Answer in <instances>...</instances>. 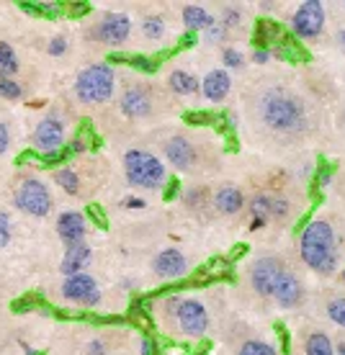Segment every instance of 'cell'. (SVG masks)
Here are the masks:
<instances>
[{
	"label": "cell",
	"mask_w": 345,
	"mask_h": 355,
	"mask_svg": "<svg viewBox=\"0 0 345 355\" xmlns=\"http://www.w3.org/2000/svg\"><path fill=\"white\" fill-rule=\"evenodd\" d=\"M301 260L322 275H333L337 268V245L335 232L325 219H314L301 232Z\"/></svg>",
	"instance_id": "6da1fadb"
},
{
	"label": "cell",
	"mask_w": 345,
	"mask_h": 355,
	"mask_svg": "<svg viewBox=\"0 0 345 355\" xmlns=\"http://www.w3.org/2000/svg\"><path fill=\"white\" fill-rule=\"evenodd\" d=\"M304 353L307 355H335V347L330 343L325 332H312L307 343H304Z\"/></svg>",
	"instance_id": "7402d4cb"
},
{
	"label": "cell",
	"mask_w": 345,
	"mask_h": 355,
	"mask_svg": "<svg viewBox=\"0 0 345 355\" xmlns=\"http://www.w3.org/2000/svg\"><path fill=\"white\" fill-rule=\"evenodd\" d=\"M21 85L18 83H13L10 78H0V98H8V101H16V98H21Z\"/></svg>",
	"instance_id": "4dcf8cb0"
},
{
	"label": "cell",
	"mask_w": 345,
	"mask_h": 355,
	"mask_svg": "<svg viewBox=\"0 0 345 355\" xmlns=\"http://www.w3.org/2000/svg\"><path fill=\"white\" fill-rule=\"evenodd\" d=\"M165 157L170 160V165L178 170H188L196 162V150L194 144L188 142L186 137H173L165 144Z\"/></svg>",
	"instance_id": "5bb4252c"
},
{
	"label": "cell",
	"mask_w": 345,
	"mask_h": 355,
	"mask_svg": "<svg viewBox=\"0 0 345 355\" xmlns=\"http://www.w3.org/2000/svg\"><path fill=\"white\" fill-rule=\"evenodd\" d=\"M124 168H126V180L137 188H160L168 180V173L162 168V162L150 155V152L142 150H129L124 155Z\"/></svg>",
	"instance_id": "277c9868"
},
{
	"label": "cell",
	"mask_w": 345,
	"mask_h": 355,
	"mask_svg": "<svg viewBox=\"0 0 345 355\" xmlns=\"http://www.w3.org/2000/svg\"><path fill=\"white\" fill-rule=\"evenodd\" d=\"M337 42H340V46H343V52H345V28H340V34H337Z\"/></svg>",
	"instance_id": "bcb514c9"
},
{
	"label": "cell",
	"mask_w": 345,
	"mask_h": 355,
	"mask_svg": "<svg viewBox=\"0 0 345 355\" xmlns=\"http://www.w3.org/2000/svg\"><path fill=\"white\" fill-rule=\"evenodd\" d=\"M237 355H278V353H276V347L268 345V343H260V340H248L245 345L239 347Z\"/></svg>",
	"instance_id": "83f0119b"
},
{
	"label": "cell",
	"mask_w": 345,
	"mask_h": 355,
	"mask_svg": "<svg viewBox=\"0 0 345 355\" xmlns=\"http://www.w3.org/2000/svg\"><path fill=\"white\" fill-rule=\"evenodd\" d=\"M85 355H106V345L101 343V340H90L88 350H85Z\"/></svg>",
	"instance_id": "74e56055"
},
{
	"label": "cell",
	"mask_w": 345,
	"mask_h": 355,
	"mask_svg": "<svg viewBox=\"0 0 345 355\" xmlns=\"http://www.w3.org/2000/svg\"><path fill=\"white\" fill-rule=\"evenodd\" d=\"M142 34L147 39H162L165 36V21L160 16H147L142 24Z\"/></svg>",
	"instance_id": "484cf974"
},
{
	"label": "cell",
	"mask_w": 345,
	"mask_h": 355,
	"mask_svg": "<svg viewBox=\"0 0 345 355\" xmlns=\"http://www.w3.org/2000/svg\"><path fill=\"white\" fill-rule=\"evenodd\" d=\"M16 206L21 211L31 214V216H47L52 211V196H49V191H47L42 180L28 178L16 191Z\"/></svg>",
	"instance_id": "5b68a950"
},
{
	"label": "cell",
	"mask_w": 345,
	"mask_h": 355,
	"mask_svg": "<svg viewBox=\"0 0 345 355\" xmlns=\"http://www.w3.org/2000/svg\"><path fill=\"white\" fill-rule=\"evenodd\" d=\"M274 299H276V304H278V306H283V309H292V306H296V304L301 302L299 278H296L294 273H289V270H283V273L278 275V281H276Z\"/></svg>",
	"instance_id": "4fadbf2b"
},
{
	"label": "cell",
	"mask_w": 345,
	"mask_h": 355,
	"mask_svg": "<svg viewBox=\"0 0 345 355\" xmlns=\"http://www.w3.org/2000/svg\"><path fill=\"white\" fill-rule=\"evenodd\" d=\"M253 60H255L258 64L268 62V60H271V52H268V49H255V52H253Z\"/></svg>",
	"instance_id": "b9f144b4"
},
{
	"label": "cell",
	"mask_w": 345,
	"mask_h": 355,
	"mask_svg": "<svg viewBox=\"0 0 345 355\" xmlns=\"http://www.w3.org/2000/svg\"><path fill=\"white\" fill-rule=\"evenodd\" d=\"M224 28H227V26H212V28H209V39H212V42H219V39H224V34H227Z\"/></svg>",
	"instance_id": "60d3db41"
},
{
	"label": "cell",
	"mask_w": 345,
	"mask_h": 355,
	"mask_svg": "<svg viewBox=\"0 0 345 355\" xmlns=\"http://www.w3.org/2000/svg\"><path fill=\"white\" fill-rule=\"evenodd\" d=\"M88 214H90V219H93V222H96L98 227H106V224H108L106 214H103V209H101L98 204H90L88 206Z\"/></svg>",
	"instance_id": "836d02e7"
},
{
	"label": "cell",
	"mask_w": 345,
	"mask_h": 355,
	"mask_svg": "<svg viewBox=\"0 0 345 355\" xmlns=\"http://www.w3.org/2000/svg\"><path fill=\"white\" fill-rule=\"evenodd\" d=\"M65 142V126L57 116H44L34 132V144L36 150H42V155L47 152H57Z\"/></svg>",
	"instance_id": "8fae6325"
},
{
	"label": "cell",
	"mask_w": 345,
	"mask_h": 355,
	"mask_svg": "<svg viewBox=\"0 0 345 355\" xmlns=\"http://www.w3.org/2000/svg\"><path fill=\"white\" fill-rule=\"evenodd\" d=\"M8 144H10V132H8V126L6 124H0V155L8 150Z\"/></svg>",
	"instance_id": "f35d334b"
},
{
	"label": "cell",
	"mask_w": 345,
	"mask_h": 355,
	"mask_svg": "<svg viewBox=\"0 0 345 355\" xmlns=\"http://www.w3.org/2000/svg\"><path fill=\"white\" fill-rule=\"evenodd\" d=\"M124 206H129V209H142V206H144V201H142V198H126Z\"/></svg>",
	"instance_id": "f6af8a7d"
},
{
	"label": "cell",
	"mask_w": 345,
	"mask_h": 355,
	"mask_svg": "<svg viewBox=\"0 0 345 355\" xmlns=\"http://www.w3.org/2000/svg\"><path fill=\"white\" fill-rule=\"evenodd\" d=\"M337 355H345V343H340V345H337Z\"/></svg>",
	"instance_id": "7dc6e473"
},
{
	"label": "cell",
	"mask_w": 345,
	"mask_h": 355,
	"mask_svg": "<svg viewBox=\"0 0 345 355\" xmlns=\"http://www.w3.org/2000/svg\"><path fill=\"white\" fill-rule=\"evenodd\" d=\"M230 75L224 70H212L206 72L204 83H201V90H204V98L206 101H212V103H219V101H224L227 98V93H230Z\"/></svg>",
	"instance_id": "e0dca14e"
},
{
	"label": "cell",
	"mask_w": 345,
	"mask_h": 355,
	"mask_svg": "<svg viewBox=\"0 0 345 355\" xmlns=\"http://www.w3.org/2000/svg\"><path fill=\"white\" fill-rule=\"evenodd\" d=\"M221 60H224V64H227L230 70H242V64H245V57H242L239 49H224V52H221Z\"/></svg>",
	"instance_id": "1f68e13d"
},
{
	"label": "cell",
	"mask_w": 345,
	"mask_h": 355,
	"mask_svg": "<svg viewBox=\"0 0 345 355\" xmlns=\"http://www.w3.org/2000/svg\"><path fill=\"white\" fill-rule=\"evenodd\" d=\"M178 324L186 332L188 338H201L209 327V314H206L204 304L196 299H183L178 306Z\"/></svg>",
	"instance_id": "ba28073f"
},
{
	"label": "cell",
	"mask_w": 345,
	"mask_h": 355,
	"mask_svg": "<svg viewBox=\"0 0 345 355\" xmlns=\"http://www.w3.org/2000/svg\"><path fill=\"white\" fill-rule=\"evenodd\" d=\"M183 24H186L188 31H199V28H212L214 26V16L201 6H186L183 8Z\"/></svg>",
	"instance_id": "ffe728a7"
},
{
	"label": "cell",
	"mask_w": 345,
	"mask_h": 355,
	"mask_svg": "<svg viewBox=\"0 0 345 355\" xmlns=\"http://www.w3.org/2000/svg\"><path fill=\"white\" fill-rule=\"evenodd\" d=\"M129 31H132V18L126 13H106L96 26V39H101L103 44L119 46L129 39Z\"/></svg>",
	"instance_id": "9c48e42d"
},
{
	"label": "cell",
	"mask_w": 345,
	"mask_h": 355,
	"mask_svg": "<svg viewBox=\"0 0 345 355\" xmlns=\"http://www.w3.org/2000/svg\"><path fill=\"white\" fill-rule=\"evenodd\" d=\"M343 278H345V270H343Z\"/></svg>",
	"instance_id": "c3c4849f"
},
{
	"label": "cell",
	"mask_w": 345,
	"mask_h": 355,
	"mask_svg": "<svg viewBox=\"0 0 345 355\" xmlns=\"http://www.w3.org/2000/svg\"><path fill=\"white\" fill-rule=\"evenodd\" d=\"M54 180L60 183V186L67 191V193H78L80 191V180H78V173H72V170H57L54 173Z\"/></svg>",
	"instance_id": "4316f807"
},
{
	"label": "cell",
	"mask_w": 345,
	"mask_h": 355,
	"mask_svg": "<svg viewBox=\"0 0 345 355\" xmlns=\"http://www.w3.org/2000/svg\"><path fill=\"white\" fill-rule=\"evenodd\" d=\"M13 309L16 311H26V309H44V302H42V296L39 293H28L24 299H18L13 304Z\"/></svg>",
	"instance_id": "f546056e"
},
{
	"label": "cell",
	"mask_w": 345,
	"mask_h": 355,
	"mask_svg": "<svg viewBox=\"0 0 345 355\" xmlns=\"http://www.w3.org/2000/svg\"><path fill=\"white\" fill-rule=\"evenodd\" d=\"M281 26L274 24V21H260L255 28V39L260 42V46H268V44H278L281 42Z\"/></svg>",
	"instance_id": "603a6c76"
},
{
	"label": "cell",
	"mask_w": 345,
	"mask_h": 355,
	"mask_svg": "<svg viewBox=\"0 0 345 355\" xmlns=\"http://www.w3.org/2000/svg\"><path fill=\"white\" fill-rule=\"evenodd\" d=\"M119 106H121V111H124L126 116H132V119L147 116L152 111L150 93H147V88H140V85H137V88H129V90H124Z\"/></svg>",
	"instance_id": "2e32d148"
},
{
	"label": "cell",
	"mask_w": 345,
	"mask_h": 355,
	"mask_svg": "<svg viewBox=\"0 0 345 355\" xmlns=\"http://www.w3.org/2000/svg\"><path fill=\"white\" fill-rule=\"evenodd\" d=\"M65 49H67V42H65L62 36H54L52 42H49V54H54V57H57V54H62Z\"/></svg>",
	"instance_id": "e575fe53"
},
{
	"label": "cell",
	"mask_w": 345,
	"mask_h": 355,
	"mask_svg": "<svg viewBox=\"0 0 345 355\" xmlns=\"http://www.w3.org/2000/svg\"><path fill=\"white\" fill-rule=\"evenodd\" d=\"M90 258H93V250L88 248V245H72V248H67V252H65V260H62V273L70 278V275L75 273H83V268L88 266Z\"/></svg>",
	"instance_id": "ac0fdd59"
},
{
	"label": "cell",
	"mask_w": 345,
	"mask_h": 355,
	"mask_svg": "<svg viewBox=\"0 0 345 355\" xmlns=\"http://www.w3.org/2000/svg\"><path fill=\"white\" fill-rule=\"evenodd\" d=\"M214 204H217V209H219L221 214H237L239 209H242V204H245V196H242L239 188L224 186L217 191Z\"/></svg>",
	"instance_id": "d6986e66"
},
{
	"label": "cell",
	"mask_w": 345,
	"mask_h": 355,
	"mask_svg": "<svg viewBox=\"0 0 345 355\" xmlns=\"http://www.w3.org/2000/svg\"><path fill=\"white\" fill-rule=\"evenodd\" d=\"M260 114L271 129L276 132H294L304 124V106L294 93L283 88L268 90L260 98Z\"/></svg>",
	"instance_id": "7a4b0ae2"
},
{
	"label": "cell",
	"mask_w": 345,
	"mask_h": 355,
	"mask_svg": "<svg viewBox=\"0 0 345 355\" xmlns=\"http://www.w3.org/2000/svg\"><path fill=\"white\" fill-rule=\"evenodd\" d=\"M286 211H289V201L286 198H274V216H286Z\"/></svg>",
	"instance_id": "d590c367"
},
{
	"label": "cell",
	"mask_w": 345,
	"mask_h": 355,
	"mask_svg": "<svg viewBox=\"0 0 345 355\" xmlns=\"http://www.w3.org/2000/svg\"><path fill=\"white\" fill-rule=\"evenodd\" d=\"M152 268H155V273L160 278H180L188 270V263L178 250H162L158 258H155Z\"/></svg>",
	"instance_id": "9a60e30c"
},
{
	"label": "cell",
	"mask_w": 345,
	"mask_h": 355,
	"mask_svg": "<svg viewBox=\"0 0 345 355\" xmlns=\"http://www.w3.org/2000/svg\"><path fill=\"white\" fill-rule=\"evenodd\" d=\"M62 296L67 302L83 304V306H96V304L101 302L96 278L88 273H75V275H70V278H65Z\"/></svg>",
	"instance_id": "52a82bcc"
},
{
	"label": "cell",
	"mask_w": 345,
	"mask_h": 355,
	"mask_svg": "<svg viewBox=\"0 0 345 355\" xmlns=\"http://www.w3.org/2000/svg\"><path fill=\"white\" fill-rule=\"evenodd\" d=\"M8 240H10V219L8 214L0 211V248H6Z\"/></svg>",
	"instance_id": "d6a6232c"
},
{
	"label": "cell",
	"mask_w": 345,
	"mask_h": 355,
	"mask_svg": "<svg viewBox=\"0 0 345 355\" xmlns=\"http://www.w3.org/2000/svg\"><path fill=\"white\" fill-rule=\"evenodd\" d=\"M191 44H196V34H194V31H186V34L180 36V42H178V46H176V52H180L183 46H191Z\"/></svg>",
	"instance_id": "ab89813d"
},
{
	"label": "cell",
	"mask_w": 345,
	"mask_h": 355,
	"mask_svg": "<svg viewBox=\"0 0 345 355\" xmlns=\"http://www.w3.org/2000/svg\"><path fill=\"white\" fill-rule=\"evenodd\" d=\"M57 234L62 237V242L67 248L83 245V240H85V219H83V214L78 211L60 214V219H57Z\"/></svg>",
	"instance_id": "7c38bea8"
},
{
	"label": "cell",
	"mask_w": 345,
	"mask_h": 355,
	"mask_svg": "<svg viewBox=\"0 0 345 355\" xmlns=\"http://www.w3.org/2000/svg\"><path fill=\"white\" fill-rule=\"evenodd\" d=\"M142 355H155V343L150 338L142 340Z\"/></svg>",
	"instance_id": "ee69618b"
},
{
	"label": "cell",
	"mask_w": 345,
	"mask_h": 355,
	"mask_svg": "<svg viewBox=\"0 0 345 355\" xmlns=\"http://www.w3.org/2000/svg\"><path fill=\"white\" fill-rule=\"evenodd\" d=\"M250 214H253V219H258V222H266L268 216H274V198L263 193L255 196L250 201Z\"/></svg>",
	"instance_id": "d4e9b609"
},
{
	"label": "cell",
	"mask_w": 345,
	"mask_h": 355,
	"mask_svg": "<svg viewBox=\"0 0 345 355\" xmlns=\"http://www.w3.org/2000/svg\"><path fill=\"white\" fill-rule=\"evenodd\" d=\"M18 72V57L13 52V46L0 42V78H10Z\"/></svg>",
	"instance_id": "cb8c5ba5"
},
{
	"label": "cell",
	"mask_w": 345,
	"mask_h": 355,
	"mask_svg": "<svg viewBox=\"0 0 345 355\" xmlns=\"http://www.w3.org/2000/svg\"><path fill=\"white\" fill-rule=\"evenodd\" d=\"M328 317L337 327H345V299H333L328 306Z\"/></svg>",
	"instance_id": "f1b7e54d"
},
{
	"label": "cell",
	"mask_w": 345,
	"mask_h": 355,
	"mask_svg": "<svg viewBox=\"0 0 345 355\" xmlns=\"http://www.w3.org/2000/svg\"><path fill=\"white\" fill-rule=\"evenodd\" d=\"M292 28L294 36H299V39H314V36L322 34V28H325V8H322V3H317V0L301 3L299 8L294 10Z\"/></svg>",
	"instance_id": "8992f818"
},
{
	"label": "cell",
	"mask_w": 345,
	"mask_h": 355,
	"mask_svg": "<svg viewBox=\"0 0 345 355\" xmlns=\"http://www.w3.org/2000/svg\"><path fill=\"white\" fill-rule=\"evenodd\" d=\"M90 6L88 3H78V6H70V16H83V13H88Z\"/></svg>",
	"instance_id": "7bdbcfd3"
},
{
	"label": "cell",
	"mask_w": 345,
	"mask_h": 355,
	"mask_svg": "<svg viewBox=\"0 0 345 355\" xmlns=\"http://www.w3.org/2000/svg\"><path fill=\"white\" fill-rule=\"evenodd\" d=\"M281 273H283L281 260L260 258L255 266L250 268V281H253V288H255L260 296H274L276 281H278V275Z\"/></svg>",
	"instance_id": "30bf717a"
},
{
	"label": "cell",
	"mask_w": 345,
	"mask_h": 355,
	"mask_svg": "<svg viewBox=\"0 0 345 355\" xmlns=\"http://www.w3.org/2000/svg\"><path fill=\"white\" fill-rule=\"evenodd\" d=\"M114 67L111 64H90L78 75L75 93L83 103H106L114 96Z\"/></svg>",
	"instance_id": "3957f363"
},
{
	"label": "cell",
	"mask_w": 345,
	"mask_h": 355,
	"mask_svg": "<svg viewBox=\"0 0 345 355\" xmlns=\"http://www.w3.org/2000/svg\"><path fill=\"white\" fill-rule=\"evenodd\" d=\"M235 24H239V10L224 8V26H235Z\"/></svg>",
	"instance_id": "8d00e7d4"
},
{
	"label": "cell",
	"mask_w": 345,
	"mask_h": 355,
	"mask_svg": "<svg viewBox=\"0 0 345 355\" xmlns=\"http://www.w3.org/2000/svg\"><path fill=\"white\" fill-rule=\"evenodd\" d=\"M168 83L178 96H191V93L199 90V80H196V75H191V72H186V70H173L170 72Z\"/></svg>",
	"instance_id": "44dd1931"
}]
</instances>
